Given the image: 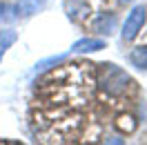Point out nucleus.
Wrapping results in <instances>:
<instances>
[{
    "instance_id": "20e7f679",
    "label": "nucleus",
    "mask_w": 147,
    "mask_h": 145,
    "mask_svg": "<svg viewBox=\"0 0 147 145\" xmlns=\"http://www.w3.org/2000/svg\"><path fill=\"white\" fill-rule=\"evenodd\" d=\"M65 11H67V16L69 20L74 22H83L92 11H89V5L85 2V0H65Z\"/></svg>"
},
{
    "instance_id": "1a4fd4ad",
    "label": "nucleus",
    "mask_w": 147,
    "mask_h": 145,
    "mask_svg": "<svg viewBox=\"0 0 147 145\" xmlns=\"http://www.w3.org/2000/svg\"><path fill=\"white\" fill-rule=\"evenodd\" d=\"M13 43H16V31H11V29L0 31V58H2V54H5Z\"/></svg>"
},
{
    "instance_id": "423d86ee",
    "label": "nucleus",
    "mask_w": 147,
    "mask_h": 145,
    "mask_svg": "<svg viewBox=\"0 0 147 145\" xmlns=\"http://www.w3.org/2000/svg\"><path fill=\"white\" fill-rule=\"evenodd\" d=\"M74 51H98V49H105V40H98V38H80L76 40L71 47Z\"/></svg>"
},
{
    "instance_id": "39448f33",
    "label": "nucleus",
    "mask_w": 147,
    "mask_h": 145,
    "mask_svg": "<svg viewBox=\"0 0 147 145\" xmlns=\"http://www.w3.org/2000/svg\"><path fill=\"white\" fill-rule=\"evenodd\" d=\"M94 29L102 34V36H111L114 34V29H116V16L114 14H98L96 18H94Z\"/></svg>"
},
{
    "instance_id": "f257e3e1",
    "label": "nucleus",
    "mask_w": 147,
    "mask_h": 145,
    "mask_svg": "<svg viewBox=\"0 0 147 145\" xmlns=\"http://www.w3.org/2000/svg\"><path fill=\"white\" fill-rule=\"evenodd\" d=\"M96 87L94 67L87 63L80 65H63L51 69L38 81L40 96L49 103V107H76L80 109L89 105Z\"/></svg>"
},
{
    "instance_id": "6e6552de",
    "label": "nucleus",
    "mask_w": 147,
    "mask_h": 145,
    "mask_svg": "<svg viewBox=\"0 0 147 145\" xmlns=\"http://www.w3.org/2000/svg\"><path fill=\"white\" fill-rule=\"evenodd\" d=\"M129 60H131V65L138 67V69H147V47H136V49H131Z\"/></svg>"
},
{
    "instance_id": "7ed1b4c3",
    "label": "nucleus",
    "mask_w": 147,
    "mask_h": 145,
    "mask_svg": "<svg viewBox=\"0 0 147 145\" xmlns=\"http://www.w3.org/2000/svg\"><path fill=\"white\" fill-rule=\"evenodd\" d=\"M145 18H147L145 5H136V7L127 14V20H125V25H123V40H125V43H131V40L138 36V31L145 25Z\"/></svg>"
},
{
    "instance_id": "0eeeda50",
    "label": "nucleus",
    "mask_w": 147,
    "mask_h": 145,
    "mask_svg": "<svg viewBox=\"0 0 147 145\" xmlns=\"http://www.w3.org/2000/svg\"><path fill=\"white\" fill-rule=\"evenodd\" d=\"M42 7H45V0H18V5H16L18 14L25 18L38 14V9H42Z\"/></svg>"
},
{
    "instance_id": "9d476101",
    "label": "nucleus",
    "mask_w": 147,
    "mask_h": 145,
    "mask_svg": "<svg viewBox=\"0 0 147 145\" xmlns=\"http://www.w3.org/2000/svg\"><path fill=\"white\" fill-rule=\"evenodd\" d=\"M116 127H118L120 132H134L136 129V121H134L131 114H120L116 118Z\"/></svg>"
},
{
    "instance_id": "f03ea898",
    "label": "nucleus",
    "mask_w": 147,
    "mask_h": 145,
    "mask_svg": "<svg viewBox=\"0 0 147 145\" xmlns=\"http://www.w3.org/2000/svg\"><path fill=\"white\" fill-rule=\"evenodd\" d=\"M96 83L100 85V89L105 91V94H109V96H114V98L125 96L127 89L131 87L129 74L123 72V69L116 67V65H109V63L100 65V72H98V76H96Z\"/></svg>"
},
{
    "instance_id": "9b49d317",
    "label": "nucleus",
    "mask_w": 147,
    "mask_h": 145,
    "mask_svg": "<svg viewBox=\"0 0 147 145\" xmlns=\"http://www.w3.org/2000/svg\"><path fill=\"white\" fill-rule=\"evenodd\" d=\"M120 2H123V5H127V2H131V0H120Z\"/></svg>"
}]
</instances>
